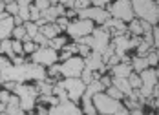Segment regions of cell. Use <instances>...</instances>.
<instances>
[{"instance_id":"57","label":"cell","mask_w":159,"mask_h":115,"mask_svg":"<svg viewBox=\"0 0 159 115\" xmlns=\"http://www.w3.org/2000/svg\"><path fill=\"white\" fill-rule=\"evenodd\" d=\"M156 2H157V0H156Z\"/></svg>"},{"instance_id":"43","label":"cell","mask_w":159,"mask_h":115,"mask_svg":"<svg viewBox=\"0 0 159 115\" xmlns=\"http://www.w3.org/2000/svg\"><path fill=\"white\" fill-rule=\"evenodd\" d=\"M141 28H143V33H148V31H152V24H148V22H144V20H141Z\"/></svg>"},{"instance_id":"3","label":"cell","mask_w":159,"mask_h":115,"mask_svg":"<svg viewBox=\"0 0 159 115\" xmlns=\"http://www.w3.org/2000/svg\"><path fill=\"white\" fill-rule=\"evenodd\" d=\"M11 93H15L18 97V106L22 112H31L35 108V102L39 99V93L35 90V86H28L24 82H16L15 88L11 90Z\"/></svg>"},{"instance_id":"47","label":"cell","mask_w":159,"mask_h":115,"mask_svg":"<svg viewBox=\"0 0 159 115\" xmlns=\"http://www.w3.org/2000/svg\"><path fill=\"white\" fill-rule=\"evenodd\" d=\"M6 66H9V62H7L6 59H2V57H0V69H4Z\"/></svg>"},{"instance_id":"2","label":"cell","mask_w":159,"mask_h":115,"mask_svg":"<svg viewBox=\"0 0 159 115\" xmlns=\"http://www.w3.org/2000/svg\"><path fill=\"white\" fill-rule=\"evenodd\" d=\"M132 9L134 16H137L139 20H144L152 26L157 24V2L156 0H132Z\"/></svg>"},{"instance_id":"1","label":"cell","mask_w":159,"mask_h":115,"mask_svg":"<svg viewBox=\"0 0 159 115\" xmlns=\"http://www.w3.org/2000/svg\"><path fill=\"white\" fill-rule=\"evenodd\" d=\"M46 79V68L39 64H24L20 66H6L0 69V84L4 82H28V81H44Z\"/></svg>"},{"instance_id":"56","label":"cell","mask_w":159,"mask_h":115,"mask_svg":"<svg viewBox=\"0 0 159 115\" xmlns=\"http://www.w3.org/2000/svg\"><path fill=\"white\" fill-rule=\"evenodd\" d=\"M0 2H2V0H0Z\"/></svg>"},{"instance_id":"11","label":"cell","mask_w":159,"mask_h":115,"mask_svg":"<svg viewBox=\"0 0 159 115\" xmlns=\"http://www.w3.org/2000/svg\"><path fill=\"white\" fill-rule=\"evenodd\" d=\"M48 115H82L77 104L71 102V100H64V102H59L55 106H51V110L48 112Z\"/></svg>"},{"instance_id":"52","label":"cell","mask_w":159,"mask_h":115,"mask_svg":"<svg viewBox=\"0 0 159 115\" xmlns=\"http://www.w3.org/2000/svg\"><path fill=\"white\" fill-rule=\"evenodd\" d=\"M16 115H26V112H22V110H20V112H16Z\"/></svg>"},{"instance_id":"44","label":"cell","mask_w":159,"mask_h":115,"mask_svg":"<svg viewBox=\"0 0 159 115\" xmlns=\"http://www.w3.org/2000/svg\"><path fill=\"white\" fill-rule=\"evenodd\" d=\"M90 4H93V7H102L104 4H108L106 0H90Z\"/></svg>"},{"instance_id":"24","label":"cell","mask_w":159,"mask_h":115,"mask_svg":"<svg viewBox=\"0 0 159 115\" xmlns=\"http://www.w3.org/2000/svg\"><path fill=\"white\" fill-rule=\"evenodd\" d=\"M22 26H24V29H26V37H28V38H33V37L39 33V26H37L35 22H30V20H28V22H24Z\"/></svg>"},{"instance_id":"42","label":"cell","mask_w":159,"mask_h":115,"mask_svg":"<svg viewBox=\"0 0 159 115\" xmlns=\"http://www.w3.org/2000/svg\"><path fill=\"white\" fill-rule=\"evenodd\" d=\"M99 82H101L104 88H108V86H111V77H106V75H102V77L99 79Z\"/></svg>"},{"instance_id":"31","label":"cell","mask_w":159,"mask_h":115,"mask_svg":"<svg viewBox=\"0 0 159 115\" xmlns=\"http://www.w3.org/2000/svg\"><path fill=\"white\" fill-rule=\"evenodd\" d=\"M144 57H146V62H148V66H156V64H157V51H156L154 48L150 49Z\"/></svg>"},{"instance_id":"36","label":"cell","mask_w":159,"mask_h":115,"mask_svg":"<svg viewBox=\"0 0 159 115\" xmlns=\"http://www.w3.org/2000/svg\"><path fill=\"white\" fill-rule=\"evenodd\" d=\"M33 6H35L39 11H44V9H48L51 4H49L48 0H35V4H33Z\"/></svg>"},{"instance_id":"34","label":"cell","mask_w":159,"mask_h":115,"mask_svg":"<svg viewBox=\"0 0 159 115\" xmlns=\"http://www.w3.org/2000/svg\"><path fill=\"white\" fill-rule=\"evenodd\" d=\"M90 7V0H73V9L79 11V9H86Z\"/></svg>"},{"instance_id":"19","label":"cell","mask_w":159,"mask_h":115,"mask_svg":"<svg viewBox=\"0 0 159 115\" xmlns=\"http://www.w3.org/2000/svg\"><path fill=\"white\" fill-rule=\"evenodd\" d=\"M11 44H13V40H9V38H2V40H0V53H2V55H7V57L13 60L16 55L13 53Z\"/></svg>"},{"instance_id":"41","label":"cell","mask_w":159,"mask_h":115,"mask_svg":"<svg viewBox=\"0 0 159 115\" xmlns=\"http://www.w3.org/2000/svg\"><path fill=\"white\" fill-rule=\"evenodd\" d=\"M9 95H11V91H7V90H2V91H0V102H6V104H7Z\"/></svg>"},{"instance_id":"54","label":"cell","mask_w":159,"mask_h":115,"mask_svg":"<svg viewBox=\"0 0 159 115\" xmlns=\"http://www.w3.org/2000/svg\"><path fill=\"white\" fill-rule=\"evenodd\" d=\"M0 115H7V113H0Z\"/></svg>"},{"instance_id":"15","label":"cell","mask_w":159,"mask_h":115,"mask_svg":"<svg viewBox=\"0 0 159 115\" xmlns=\"http://www.w3.org/2000/svg\"><path fill=\"white\" fill-rule=\"evenodd\" d=\"M39 31L42 33L48 40H51V38H55V37H59V35H61V28H59L55 22H48V24L40 26V28H39Z\"/></svg>"},{"instance_id":"12","label":"cell","mask_w":159,"mask_h":115,"mask_svg":"<svg viewBox=\"0 0 159 115\" xmlns=\"http://www.w3.org/2000/svg\"><path fill=\"white\" fill-rule=\"evenodd\" d=\"M102 29H106V31L110 33V37H119V35H126V26H125V22H121V20H117V18H108L104 24H102Z\"/></svg>"},{"instance_id":"6","label":"cell","mask_w":159,"mask_h":115,"mask_svg":"<svg viewBox=\"0 0 159 115\" xmlns=\"http://www.w3.org/2000/svg\"><path fill=\"white\" fill-rule=\"evenodd\" d=\"M61 84H62L64 91H66V95H68V100H71V102L79 100V99L84 95L86 84L80 81L79 77H68V79H64Z\"/></svg>"},{"instance_id":"25","label":"cell","mask_w":159,"mask_h":115,"mask_svg":"<svg viewBox=\"0 0 159 115\" xmlns=\"http://www.w3.org/2000/svg\"><path fill=\"white\" fill-rule=\"evenodd\" d=\"M66 44H68V42H66V38H64V37H55V38H51V40H49L48 48H51V49H55V51H57V49H62Z\"/></svg>"},{"instance_id":"50","label":"cell","mask_w":159,"mask_h":115,"mask_svg":"<svg viewBox=\"0 0 159 115\" xmlns=\"http://www.w3.org/2000/svg\"><path fill=\"white\" fill-rule=\"evenodd\" d=\"M4 9H6V4H4V2H0V15L4 13Z\"/></svg>"},{"instance_id":"40","label":"cell","mask_w":159,"mask_h":115,"mask_svg":"<svg viewBox=\"0 0 159 115\" xmlns=\"http://www.w3.org/2000/svg\"><path fill=\"white\" fill-rule=\"evenodd\" d=\"M48 68H49V73H48V75H49V77H53V79L61 73V69H59V64H57V62H55V64H51V66H48Z\"/></svg>"},{"instance_id":"45","label":"cell","mask_w":159,"mask_h":115,"mask_svg":"<svg viewBox=\"0 0 159 115\" xmlns=\"http://www.w3.org/2000/svg\"><path fill=\"white\" fill-rule=\"evenodd\" d=\"M113 115H128V108H125V106L121 104V106L117 108V112H115Z\"/></svg>"},{"instance_id":"33","label":"cell","mask_w":159,"mask_h":115,"mask_svg":"<svg viewBox=\"0 0 159 115\" xmlns=\"http://www.w3.org/2000/svg\"><path fill=\"white\" fill-rule=\"evenodd\" d=\"M7 15H11V16H15L18 15V6H16V2H11V4H6V9H4Z\"/></svg>"},{"instance_id":"5","label":"cell","mask_w":159,"mask_h":115,"mask_svg":"<svg viewBox=\"0 0 159 115\" xmlns=\"http://www.w3.org/2000/svg\"><path fill=\"white\" fill-rule=\"evenodd\" d=\"M108 13L111 18H117L121 22H130L134 20V9H132V0H115L108 6Z\"/></svg>"},{"instance_id":"48","label":"cell","mask_w":159,"mask_h":115,"mask_svg":"<svg viewBox=\"0 0 159 115\" xmlns=\"http://www.w3.org/2000/svg\"><path fill=\"white\" fill-rule=\"evenodd\" d=\"M37 112H39V115H48V112H46V108H42V106H40V108H39Z\"/></svg>"},{"instance_id":"17","label":"cell","mask_w":159,"mask_h":115,"mask_svg":"<svg viewBox=\"0 0 159 115\" xmlns=\"http://www.w3.org/2000/svg\"><path fill=\"white\" fill-rule=\"evenodd\" d=\"M110 69H111V73H113V77H125L126 79L128 75L132 73V64L130 62H119V64L111 66Z\"/></svg>"},{"instance_id":"37","label":"cell","mask_w":159,"mask_h":115,"mask_svg":"<svg viewBox=\"0 0 159 115\" xmlns=\"http://www.w3.org/2000/svg\"><path fill=\"white\" fill-rule=\"evenodd\" d=\"M55 24H57V26L61 28V31H62V29H66V28H68V24H70V20H68L66 16H59V18L55 20Z\"/></svg>"},{"instance_id":"46","label":"cell","mask_w":159,"mask_h":115,"mask_svg":"<svg viewBox=\"0 0 159 115\" xmlns=\"http://www.w3.org/2000/svg\"><path fill=\"white\" fill-rule=\"evenodd\" d=\"M70 57H73V55H70V53H68V51H62V53H61V57H59V59H61V60H66V59H70Z\"/></svg>"},{"instance_id":"30","label":"cell","mask_w":159,"mask_h":115,"mask_svg":"<svg viewBox=\"0 0 159 115\" xmlns=\"http://www.w3.org/2000/svg\"><path fill=\"white\" fill-rule=\"evenodd\" d=\"M11 35L15 37V40H24V38H26V29H24V26H15L13 31H11Z\"/></svg>"},{"instance_id":"14","label":"cell","mask_w":159,"mask_h":115,"mask_svg":"<svg viewBox=\"0 0 159 115\" xmlns=\"http://www.w3.org/2000/svg\"><path fill=\"white\" fill-rule=\"evenodd\" d=\"M84 66L88 68V69H92V71H101V73H104L108 68L106 64L102 62V59H101V55L99 53H90L88 57H86V60H84Z\"/></svg>"},{"instance_id":"51","label":"cell","mask_w":159,"mask_h":115,"mask_svg":"<svg viewBox=\"0 0 159 115\" xmlns=\"http://www.w3.org/2000/svg\"><path fill=\"white\" fill-rule=\"evenodd\" d=\"M4 4H11V2H16V0H2Z\"/></svg>"},{"instance_id":"32","label":"cell","mask_w":159,"mask_h":115,"mask_svg":"<svg viewBox=\"0 0 159 115\" xmlns=\"http://www.w3.org/2000/svg\"><path fill=\"white\" fill-rule=\"evenodd\" d=\"M135 49H137V57H144V55H146V53H148V51L152 49V46H150L148 42L141 40V44H139V46H137Z\"/></svg>"},{"instance_id":"35","label":"cell","mask_w":159,"mask_h":115,"mask_svg":"<svg viewBox=\"0 0 159 115\" xmlns=\"http://www.w3.org/2000/svg\"><path fill=\"white\" fill-rule=\"evenodd\" d=\"M39 18H40V11L35 6H30V22H37Z\"/></svg>"},{"instance_id":"22","label":"cell","mask_w":159,"mask_h":115,"mask_svg":"<svg viewBox=\"0 0 159 115\" xmlns=\"http://www.w3.org/2000/svg\"><path fill=\"white\" fill-rule=\"evenodd\" d=\"M128 24H130V26L126 28V31H130L134 37H141V35H143V28H141V20H139V18H134V20H130Z\"/></svg>"},{"instance_id":"55","label":"cell","mask_w":159,"mask_h":115,"mask_svg":"<svg viewBox=\"0 0 159 115\" xmlns=\"http://www.w3.org/2000/svg\"><path fill=\"white\" fill-rule=\"evenodd\" d=\"M106 2H110V0H106Z\"/></svg>"},{"instance_id":"23","label":"cell","mask_w":159,"mask_h":115,"mask_svg":"<svg viewBox=\"0 0 159 115\" xmlns=\"http://www.w3.org/2000/svg\"><path fill=\"white\" fill-rule=\"evenodd\" d=\"M130 64H132V69H135L137 73H141L143 69H146V68H148L146 57H135V59H132V60H130Z\"/></svg>"},{"instance_id":"27","label":"cell","mask_w":159,"mask_h":115,"mask_svg":"<svg viewBox=\"0 0 159 115\" xmlns=\"http://www.w3.org/2000/svg\"><path fill=\"white\" fill-rule=\"evenodd\" d=\"M31 40L35 42V44H37V46H39V48H46V46L49 44V40H48V38H46V37H44V35H42L40 31L37 33V35L33 37Z\"/></svg>"},{"instance_id":"7","label":"cell","mask_w":159,"mask_h":115,"mask_svg":"<svg viewBox=\"0 0 159 115\" xmlns=\"http://www.w3.org/2000/svg\"><path fill=\"white\" fill-rule=\"evenodd\" d=\"M57 59H59V53L55 51V49L51 48H37L35 51L31 53V62L33 64H39V66H51L57 62Z\"/></svg>"},{"instance_id":"18","label":"cell","mask_w":159,"mask_h":115,"mask_svg":"<svg viewBox=\"0 0 159 115\" xmlns=\"http://www.w3.org/2000/svg\"><path fill=\"white\" fill-rule=\"evenodd\" d=\"M15 24H13V16H7V18H0V40L2 38H7L11 31H13Z\"/></svg>"},{"instance_id":"9","label":"cell","mask_w":159,"mask_h":115,"mask_svg":"<svg viewBox=\"0 0 159 115\" xmlns=\"http://www.w3.org/2000/svg\"><path fill=\"white\" fill-rule=\"evenodd\" d=\"M59 69H61V75H64L66 79L68 77H80V71L84 69V59L73 55V57L66 59L62 64L59 66Z\"/></svg>"},{"instance_id":"21","label":"cell","mask_w":159,"mask_h":115,"mask_svg":"<svg viewBox=\"0 0 159 115\" xmlns=\"http://www.w3.org/2000/svg\"><path fill=\"white\" fill-rule=\"evenodd\" d=\"M104 90V86L101 84L99 81H92L90 84H86V90H84V95H88V97H92V95H95L99 91H102Z\"/></svg>"},{"instance_id":"13","label":"cell","mask_w":159,"mask_h":115,"mask_svg":"<svg viewBox=\"0 0 159 115\" xmlns=\"http://www.w3.org/2000/svg\"><path fill=\"white\" fill-rule=\"evenodd\" d=\"M111 46H113V53H115L117 57H123V55L126 53L128 49H132V44H130V37H126V35H119V37H113V42H111Z\"/></svg>"},{"instance_id":"38","label":"cell","mask_w":159,"mask_h":115,"mask_svg":"<svg viewBox=\"0 0 159 115\" xmlns=\"http://www.w3.org/2000/svg\"><path fill=\"white\" fill-rule=\"evenodd\" d=\"M11 48H13V53H15V55H20V53H24V51H22V40H13Z\"/></svg>"},{"instance_id":"20","label":"cell","mask_w":159,"mask_h":115,"mask_svg":"<svg viewBox=\"0 0 159 115\" xmlns=\"http://www.w3.org/2000/svg\"><path fill=\"white\" fill-rule=\"evenodd\" d=\"M82 112L86 115H97V110L95 106H93V102H92V97H88V95H82Z\"/></svg>"},{"instance_id":"8","label":"cell","mask_w":159,"mask_h":115,"mask_svg":"<svg viewBox=\"0 0 159 115\" xmlns=\"http://www.w3.org/2000/svg\"><path fill=\"white\" fill-rule=\"evenodd\" d=\"M66 31L70 33V37H73V38L79 40V38H82V37H86V35H90V33L93 31V22L88 20V18H79L75 22H70L68 28H66Z\"/></svg>"},{"instance_id":"4","label":"cell","mask_w":159,"mask_h":115,"mask_svg":"<svg viewBox=\"0 0 159 115\" xmlns=\"http://www.w3.org/2000/svg\"><path fill=\"white\" fill-rule=\"evenodd\" d=\"M92 102H93V106H95L97 113H101V115H113L115 112H117V108L121 106L119 100L108 97V95L102 93V91L92 95Z\"/></svg>"},{"instance_id":"29","label":"cell","mask_w":159,"mask_h":115,"mask_svg":"<svg viewBox=\"0 0 159 115\" xmlns=\"http://www.w3.org/2000/svg\"><path fill=\"white\" fill-rule=\"evenodd\" d=\"M128 82H130V88H132V90H139V88H141V79H139V75H135V73H130V75H128Z\"/></svg>"},{"instance_id":"28","label":"cell","mask_w":159,"mask_h":115,"mask_svg":"<svg viewBox=\"0 0 159 115\" xmlns=\"http://www.w3.org/2000/svg\"><path fill=\"white\" fill-rule=\"evenodd\" d=\"M79 79L84 82V84H90V82L93 81V71H92V69H88V68L84 66V69L80 71V77H79Z\"/></svg>"},{"instance_id":"26","label":"cell","mask_w":159,"mask_h":115,"mask_svg":"<svg viewBox=\"0 0 159 115\" xmlns=\"http://www.w3.org/2000/svg\"><path fill=\"white\" fill-rule=\"evenodd\" d=\"M106 95H108V97H111V99H115V100L125 99V93H123V91H119L115 86H108V88H106Z\"/></svg>"},{"instance_id":"10","label":"cell","mask_w":159,"mask_h":115,"mask_svg":"<svg viewBox=\"0 0 159 115\" xmlns=\"http://www.w3.org/2000/svg\"><path fill=\"white\" fill-rule=\"evenodd\" d=\"M77 15H79V18H88V20L99 22V24H104V22L110 18V13L104 11L102 7H86V9H79Z\"/></svg>"},{"instance_id":"39","label":"cell","mask_w":159,"mask_h":115,"mask_svg":"<svg viewBox=\"0 0 159 115\" xmlns=\"http://www.w3.org/2000/svg\"><path fill=\"white\" fill-rule=\"evenodd\" d=\"M77 53H80V55L86 59V57L90 55V48H88L86 44H79V46H77Z\"/></svg>"},{"instance_id":"16","label":"cell","mask_w":159,"mask_h":115,"mask_svg":"<svg viewBox=\"0 0 159 115\" xmlns=\"http://www.w3.org/2000/svg\"><path fill=\"white\" fill-rule=\"evenodd\" d=\"M111 86H115L119 91H123L125 93V97H128L134 90L130 88V82H128V77H111Z\"/></svg>"},{"instance_id":"53","label":"cell","mask_w":159,"mask_h":115,"mask_svg":"<svg viewBox=\"0 0 159 115\" xmlns=\"http://www.w3.org/2000/svg\"><path fill=\"white\" fill-rule=\"evenodd\" d=\"M49 4H55V2H59V0H48Z\"/></svg>"},{"instance_id":"49","label":"cell","mask_w":159,"mask_h":115,"mask_svg":"<svg viewBox=\"0 0 159 115\" xmlns=\"http://www.w3.org/2000/svg\"><path fill=\"white\" fill-rule=\"evenodd\" d=\"M6 112V102H0V113H4Z\"/></svg>"}]
</instances>
